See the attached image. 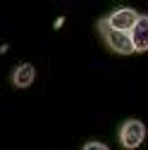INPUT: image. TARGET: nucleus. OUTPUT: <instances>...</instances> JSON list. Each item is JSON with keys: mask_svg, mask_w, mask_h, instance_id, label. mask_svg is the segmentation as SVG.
<instances>
[{"mask_svg": "<svg viewBox=\"0 0 148 150\" xmlns=\"http://www.w3.org/2000/svg\"><path fill=\"white\" fill-rule=\"evenodd\" d=\"M98 29H100V33H103L107 48L112 50V52H117V55H134V43H132V36H129V33L110 29L103 19L98 22Z\"/></svg>", "mask_w": 148, "mask_h": 150, "instance_id": "1", "label": "nucleus"}, {"mask_svg": "<svg viewBox=\"0 0 148 150\" xmlns=\"http://www.w3.org/2000/svg\"><path fill=\"white\" fill-rule=\"evenodd\" d=\"M33 79H36V69H33V64H29V62L17 64L14 71H12V83H14L17 88H29V86L33 83Z\"/></svg>", "mask_w": 148, "mask_h": 150, "instance_id": "5", "label": "nucleus"}, {"mask_svg": "<svg viewBox=\"0 0 148 150\" xmlns=\"http://www.w3.org/2000/svg\"><path fill=\"white\" fill-rule=\"evenodd\" d=\"M129 36L134 43V52H148V14H139V22Z\"/></svg>", "mask_w": 148, "mask_h": 150, "instance_id": "4", "label": "nucleus"}, {"mask_svg": "<svg viewBox=\"0 0 148 150\" xmlns=\"http://www.w3.org/2000/svg\"><path fill=\"white\" fill-rule=\"evenodd\" d=\"M81 150H110V148H107L105 143H100V141H88Z\"/></svg>", "mask_w": 148, "mask_h": 150, "instance_id": "6", "label": "nucleus"}, {"mask_svg": "<svg viewBox=\"0 0 148 150\" xmlns=\"http://www.w3.org/2000/svg\"><path fill=\"white\" fill-rule=\"evenodd\" d=\"M103 22H105L110 29H115V31L132 33L134 24L139 22V12H136V10H132V7H120V10H115L110 17H105Z\"/></svg>", "mask_w": 148, "mask_h": 150, "instance_id": "3", "label": "nucleus"}, {"mask_svg": "<svg viewBox=\"0 0 148 150\" xmlns=\"http://www.w3.org/2000/svg\"><path fill=\"white\" fill-rule=\"evenodd\" d=\"M117 136H120V145H122L124 150H136V148L146 141V126H143V122H139V119H127V122L120 126Z\"/></svg>", "mask_w": 148, "mask_h": 150, "instance_id": "2", "label": "nucleus"}]
</instances>
